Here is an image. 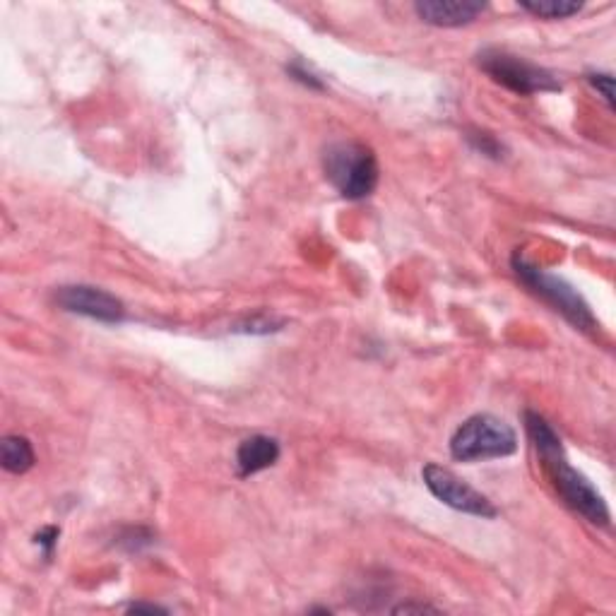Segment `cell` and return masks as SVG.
<instances>
[{
  "label": "cell",
  "instance_id": "6da1fadb",
  "mask_svg": "<svg viewBox=\"0 0 616 616\" xmlns=\"http://www.w3.org/2000/svg\"><path fill=\"white\" fill-rule=\"evenodd\" d=\"M525 429L530 436L532 446H535L539 460H542L544 470H547L549 479H552L554 489L559 491V496L564 499L573 511L583 515L585 520L592 525L607 527L612 523V515H609L607 501L602 499V494L590 484V479L578 472L571 462L566 460L564 446H561V438L552 429V424L542 417V414L527 410L525 412Z\"/></svg>",
  "mask_w": 616,
  "mask_h": 616
},
{
  "label": "cell",
  "instance_id": "7a4b0ae2",
  "mask_svg": "<svg viewBox=\"0 0 616 616\" xmlns=\"http://www.w3.org/2000/svg\"><path fill=\"white\" fill-rule=\"evenodd\" d=\"M323 169L335 191L347 200H364L378 186L376 154L361 142H333L323 154Z\"/></svg>",
  "mask_w": 616,
  "mask_h": 616
},
{
  "label": "cell",
  "instance_id": "3957f363",
  "mask_svg": "<svg viewBox=\"0 0 616 616\" xmlns=\"http://www.w3.org/2000/svg\"><path fill=\"white\" fill-rule=\"evenodd\" d=\"M515 450H518V436L513 426L494 414H475L450 436V455L458 462L508 458Z\"/></svg>",
  "mask_w": 616,
  "mask_h": 616
},
{
  "label": "cell",
  "instance_id": "277c9868",
  "mask_svg": "<svg viewBox=\"0 0 616 616\" xmlns=\"http://www.w3.org/2000/svg\"><path fill=\"white\" fill-rule=\"evenodd\" d=\"M513 270L532 294H537L539 299L547 301L573 328L585 330V333H595V313L590 311V304L580 296L578 289L573 287V284H568L564 277H556L552 272L539 270L537 265L527 263L523 256H513Z\"/></svg>",
  "mask_w": 616,
  "mask_h": 616
},
{
  "label": "cell",
  "instance_id": "5b68a950",
  "mask_svg": "<svg viewBox=\"0 0 616 616\" xmlns=\"http://www.w3.org/2000/svg\"><path fill=\"white\" fill-rule=\"evenodd\" d=\"M477 65L496 85L506 87V90L515 94H523V97L561 90V82L549 70L539 68V65L525 61L520 56H513L508 51L484 49L477 56Z\"/></svg>",
  "mask_w": 616,
  "mask_h": 616
},
{
  "label": "cell",
  "instance_id": "8992f818",
  "mask_svg": "<svg viewBox=\"0 0 616 616\" xmlns=\"http://www.w3.org/2000/svg\"><path fill=\"white\" fill-rule=\"evenodd\" d=\"M422 477L426 489H429L438 501L453 508V511L477 515V518H487V520L499 515L494 503H491L482 491H477L472 484H467L465 479H460L455 472H450L448 467L434 465V462H431V465H426L422 470Z\"/></svg>",
  "mask_w": 616,
  "mask_h": 616
},
{
  "label": "cell",
  "instance_id": "52a82bcc",
  "mask_svg": "<svg viewBox=\"0 0 616 616\" xmlns=\"http://www.w3.org/2000/svg\"><path fill=\"white\" fill-rule=\"evenodd\" d=\"M56 304L63 311L75 313V316L92 318L99 323H123L126 321V306L114 294L104 292L99 287H87V284H68L56 292Z\"/></svg>",
  "mask_w": 616,
  "mask_h": 616
},
{
  "label": "cell",
  "instance_id": "ba28073f",
  "mask_svg": "<svg viewBox=\"0 0 616 616\" xmlns=\"http://www.w3.org/2000/svg\"><path fill=\"white\" fill-rule=\"evenodd\" d=\"M487 10L479 0H419L414 3V13L426 25L434 27H462L475 22Z\"/></svg>",
  "mask_w": 616,
  "mask_h": 616
},
{
  "label": "cell",
  "instance_id": "9c48e42d",
  "mask_svg": "<svg viewBox=\"0 0 616 616\" xmlns=\"http://www.w3.org/2000/svg\"><path fill=\"white\" fill-rule=\"evenodd\" d=\"M277 460H280V443L270 436H251L236 448V470L241 477L258 475V472L275 465Z\"/></svg>",
  "mask_w": 616,
  "mask_h": 616
},
{
  "label": "cell",
  "instance_id": "30bf717a",
  "mask_svg": "<svg viewBox=\"0 0 616 616\" xmlns=\"http://www.w3.org/2000/svg\"><path fill=\"white\" fill-rule=\"evenodd\" d=\"M0 462L13 475H25L37 462L32 443L25 436H5L0 443Z\"/></svg>",
  "mask_w": 616,
  "mask_h": 616
},
{
  "label": "cell",
  "instance_id": "8fae6325",
  "mask_svg": "<svg viewBox=\"0 0 616 616\" xmlns=\"http://www.w3.org/2000/svg\"><path fill=\"white\" fill-rule=\"evenodd\" d=\"M518 5L525 13L542 17V20H566L583 10V3H576V0H520Z\"/></svg>",
  "mask_w": 616,
  "mask_h": 616
},
{
  "label": "cell",
  "instance_id": "7c38bea8",
  "mask_svg": "<svg viewBox=\"0 0 616 616\" xmlns=\"http://www.w3.org/2000/svg\"><path fill=\"white\" fill-rule=\"evenodd\" d=\"M588 80H590V85L602 94L609 109H614V77L607 73H592L588 75Z\"/></svg>",
  "mask_w": 616,
  "mask_h": 616
},
{
  "label": "cell",
  "instance_id": "4fadbf2b",
  "mask_svg": "<svg viewBox=\"0 0 616 616\" xmlns=\"http://www.w3.org/2000/svg\"><path fill=\"white\" fill-rule=\"evenodd\" d=\"M470 142H472V145H475L477 150L482 152V154H489V157H496V159L501 157V150H503V147L499 145V140H496L494 135H489V133H475V135H470Z\"/></svg>",
  "mask_w": 616,
  "mask_h": 616
},
{
  "label": "cell",
  "instance_id": "5bb4252c",
  "mask_svg": "<svg viewBox=\"0 0 616 616\" xmlns=\"http://www.w3.org/2000/svg\"><path fill=\"white\" fill-rule=\"evenodd\" d=\"M287 73L294 77V80H299V82H304L306 87H313V90H323V82L318 80L316 75L313 73H308V70L304 68V65H299V63H292V65H287Z\"/></svg>",
  "mask_w": 616,
  "mask_h": 616
},
{
  "label": "cell",
  "instance_id": "9a60e30c",
  "mask_svg": "<svg viewBox=\"0 0 616 616\" xmlns=\"http://www.w3.org/2000/svg\"><path fill=\"white\" fill-rule=\"evenodd\" d=\"M58 535H61V530L58 527H44V530L37 535V544L39 547H44V554L51 556L53 547L58 544Z\"/></svg>",
  "mask_w": 616,
  "mask_h": 616
},
{
  "label": "cell",
  "instance_id": "2e32d148",
  "mask_svg": "<svg viewBox=\"0 0 616 616\" xmlns=\"http://www.w3.org/2000/svg\"><path fill=\"white\" fill-rule=\"evenodd\" d=\"M244 333H272V330H280L275 328V323L272 321H248V328H241Z\"/></svg>",
  "mask_w": 616,
  "mask_h": 616
},
{
  "label": "cell",
  "instance_id": "e0dca14e",
  "mask_svg": "<svg viewBox=\"0 0 616 616\" xmlns=\"http://www.w3.org/2000/svg\"><path fill=\"white\" fill-rule=\"evenodd\" d=\"M393 612H436V609L426 607V604H402V607H395Z\"/></svg>",
  "mask_w": 616,
  "mask_h": 616
},
{
  "label": "cell",
  "instance_id": "ac0fdd59",
  "mask_svg": "<svg viewBox=\"0 0 616 616\" xmlns=\"http://www.w3.org/2000/svg\"><path fill=\"white\" fill-rule=\"evenodd\" d=\"M128 612H164L157 604H130Z\"/></svg>",
  "mask_w": 616,
  "mask_h": 616
}]
</instances>
